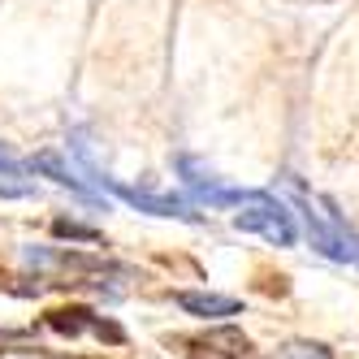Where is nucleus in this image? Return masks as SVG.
Listing matches in <instances>:
<instances>
[{
	"mask_svg": "<svg viewBox=\"0 0 359 359\" xmlns=\"http://www.w3.org/2000/svg\"><path fill=\"white\" fill-rule=\"evenodd\" d=\"M234 229H243V234H260L273 247H294L299 243V229H294V217L286 212V203H277L264 191H247V199L234 212Z\"/></svg>",
	"mask_w": 359,
	"mask_h": 359,
	"instance_id": "f257e3e1",
	"label": "nucleus"
},
{
	"mask_svg": "<svg viewBox=\"0 0 359 359\" xmlns=\"http://www.w3.org/2000/svg\"><path fill=\"white\" fill-rule=\"evenodd\" d=\"M100 187L113 191L117 199H126L130 208L139 212H151V217H177V221H199V212H191L187 199H173V195H147V191H135V187H121L113 177H100Z\"/></svg>",
	"mask_w": 359,
	"mask_h": 359,
	"instance_id": "f03ea898",
	"label": "nucleus"
},
{
	"mask_svg": "<svg viewBox=\"0 0 359 359\" xmlns=\"http://www.w3.org/2000/svg\"><path fill=\"white\" fill-rule=\"evenodd\" d=\"M48 325H53L57 333H65V338H79L83 329L100 333V338H109V342H121V329L104 316H95L91 307H61V312H48Z\"/></svg>",
	"mask_w": 359,
	"mask_h": 359,
	"instance_id": "7ed1b4c3",
	"label": "nucleus"
},
{
	"mask_svg": "<svg viewBox=\"0 0 359 359\" xmlns=\"http://www.w3.org/2000/svg\"><path fill=\"white\" fill-rule=\"evenodd\" d=\"M177 307L191 316H203V320H217V316H238L243 312V299L234 294H212V290H177Z\"/></svg>",
	"mask_w": 359,
	"mask_h": 359,
	"instance_id": "20e7f679",
	"label": "nucleus"
},
{
	"mask_svg": "<svg viewBox=\"0 0 359 359\" xmlns=\"http://www.w3.org/2000/svg\"><path fill=\"white\" fill-rule=\"evenodd\" d=\"M31 173H43V177H53L57 187H69L74 195H91V187L83 182L74 169H65V161H61V151H39V156H31V165H27Z\"/></svg>",
	"mask_w": 359,
	"mask_h": 359,
	"instance_id": "39448f33",
	"label": "nucleus"
},
{
	"mask_svg": "<svg viewBox=\"0 0 359 359\" xmlns=\"http://www.w3.org/2000/svg\"><path fill=\"white\" fill-rule=\"evenodd\" d=\"M203 346H212V351H221L225 359H247L251 355V338H247V333L243 329H212L208 333V338H203Z\"/></svg>",
	"mask_w": 359,
	"mask_h": 359,
	"instance_id": "423d86ee",
	"label": "nucleus"
},
{
	"mask_svg": "<svg viewBox=\"0 0 359 359\" xmlns=\"http://www.w3.org/2000/svg\"><path fill=\"white\" fill-rule=\"evenodd\" d=\"M177 173H182V182H187V187H195L199 195L221 187V177L212 173V165H203L199 156H177Z\"/></svg>",
	"mask_w": 359,
	"mask_h": 359,
	"instance_id": "0eeeda50",
	"label": "nucleus"
},
{
	"mask_svg": "<svg viewBox=\"0 0 359 359\" xmlns=\"http://www.w3.org/2000/svg\"><path fill=\"white\" fill-rule=\"evenodd\" d=\"M57 234H65V238H83V243H95V238H100L95 229H87V225H74V221H57Z\"/></svg>",
	"mask_w": 359,
	"mask_h": 359,
	"instance_id": "6e6552de",
	"label": "nucleus"
},
{
	"mask_svg": "<svg viewBox=\"0 0 359 359\" xmlns=\"http://www.w3.org/2000/svg\"><path fill=\"white\" fill-rule=\"evenodd\" d=\"M27 173H31L27 165H22L18 156H9V151L0 147V177H27Z\"/></svg>",
	"mask_w": 359,
	"mask_h": 359,
	"instance_id": "1a4fd4ad",
	"label": "nucleus"
},
{
	"mask_svg": "<svg viewBox=\"0 0 359 359\" xmlns=\"http://www.w3.org/2000/svg\"><path fill=\"white\" fill-rule=\"evenodd\" d=\"M0 195L13 199V195H31V187H13V182H0Z\"/></svg>",
	"mask_w": 359,
	"mask_h": 359,
	"instance_id": "9d476101",
	"label": "nucleus"
}]
</instances>
